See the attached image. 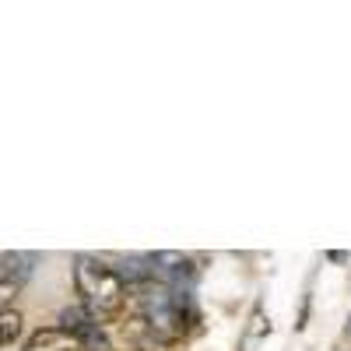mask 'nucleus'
I'll list each match as a JSON object with an SVG mask.
<instances>
[{"mask_svg": "<svg viewBox=\"0 0 351 351\" xmlns=\"http://www.w3.org/2000/svg\"><path fill=\"white\" fill-rule=\"evenodd\" d=\"M71 274H74V291L81 295V309L95 324H116V319H123L130 291H127L123 278L116 274L112 263H106L95 253H77Z\"/></svg>", "mask_w": 351, "mask_h": 351, "instance_id": "nucleus-1", "label": "nucleus"}, {"mask_svg": "<svg viewBox=\"0 0 351 351\" xmlns=\"http://www.w3.org/2000/svg\"><path fill=\"white\" fill-rule=\"evenodd\" d=\"M130 299H134V316H141L152 330H158L169 341L186 344V337L200 324V313H197V302L190 291H176V288L152 281V285L130 291Z\"/></svg>", "mask_w": 351, "mask_h": 351, "instance_id": "nucleus-2", "label": "nucleus"}, {"mask_svg": "<svg viewBox=\"0 0 351 351\" xmlns=\"http://www.w3.org/2000/svg\"><path fill=\"white\" fill-rule=\"evenodd\" d=\"M148 271H152L155 285H165V288H176V291H193V285L200 278V260H193L190 253L165 250V253L148 256Z\"/></svg>", "mask_w": 351, "mask_h": 351, "instance_id": "nucleus-3", "label": "nucleus"}, {"mask_svg": "<svg viewBox=\"0 0 351 351\" xmlns=\"http://www.w3.org/2000/svg\"><path fill=\"white\" fill-rule=\"evenodd\" d=\"M39 256L28 250H4L0 253V309H11L14 295H21V288L32 278Z\"/></svg>", "mask_w": 351, "mask_h": 351, "instance_id": "nucleus-4", "label": "nucleus"}, {"mask_svg": "<svg viewBox=\"0 0 351 351\" xmlns=\"http://www.w3.org/2000/svg\"><path fill=\"white\" fill-rule=\"evenodd\" d=\"M60 330H67V334L81 344V351H112L109 334L102 330V324H95V319L88 316L81 306L60 313Z\"/></svg>", "mask_w": 351, "mask_h": 351, "instance_id": "nucleus-5", "label": "nucleus"}, {"mask_svg": "<svg viewBox=\"0 0 351 351\" xmlns=\"http://www.w3.org/2000/svg\"><path fill=\"white\" fill-rule=\"evenodd\" d=\"M123 348L127 351H183V344L180 341H169V337H162L158 330H152L148 324H144L141 316H130V319H123Z\"/></svg>", "mask_w": 351, "mask_h": 351, "instance_id": "nucleus-6", "label": "nucleus"}, {"mask_svg": "<svg viewBox=\"0 0 351 351\" xmlns=\"http://www.w3.org/2000/svg\"><path fill=\"white\" fill-rule=\"evenodd\" d=\"M21 351H81V344L60 327H43L25 341Z\"/></svg>", "mask_w": 351, "mask_h": 351, "instance_id": "nucleus-7", "label": "nucleus"}, {"mask_svg": "<svg viewBox=\"0 0 351 351\" xmlns=\"http://www.w3.org/2000/svg\"><path fill=\"white\" fill-rule=\"evenodd\" d=\"M21 327H25V319H21V313L14 306L11 309H0V351L11 348L21 337Z\"/></svg>", "mask_w": 351, "mask_h": 351, "instance_id": "nucleus-8", "label": "nucleus"}, {"mask_svg": "<svg viewBox=\"0 0 351 351\" xmlns=\"http://www.w3.org/2000/svg\"><path fill=\"white\" fill-rule=\"evenodd\" d=\"M348 334H351V324H348Z\"/></svg>", "mask_w": 351, "mask_h": 351, "instance_id": "nucleus-9", "label": "nucleus"}]
</instances>
